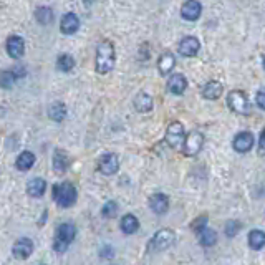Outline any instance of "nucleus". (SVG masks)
Returning <instances> with one entry per match:
<instances>
[{
    "label": "nucleus",
    "mask_w": 265,
    "mask_h": 265,
    "mask_svg": "<svg viewBox=\"0 0 265 265\" xmlns=\"http://www.w3.org/2000/svg\"><path fill=\"white\" fill-rule=\"evenodd\" d=\"M95 63H96V71L101 73V75L111 71L113 66H115V46L108 40H104V42H101L96 46Z\"/></svg>",
    "instance_id": "1"
},
{
    "label": "nucleus",
    "mask_w": 265,
    "mask_h": 265,
    "mask_svg": "<svg viewBox=\"0 0 265 265\" xmlns=\"http://www.w3.org/2000/svg\"><path fill=\"white\" fill-rule=\"evenodd\" d=\"M53 201L60 207H70L76 202V189L71 182H62L53 186Z\"/></svg>",
    "instance_id": "2"
},
{
    "label": "nucleus",
    "mask_w": 265,
    "mask_h": 265,
    "mask_svg": "<svg viewBox=\"0 0 265 265\" xmlns=\"http://www.w3.org/2000/svg\"><path fill=\"white\" fill-rule=\"evenodd\" d=\"M76 235V227L70 222H65L58 227L57 230V238L53 242V250L58 252V254H63V252L68 249V245L75 241Z\"/></svg>",
    "instance_id": "3"
},
{
    "label": "nucleus",
    "mask_w": 265,
    "mask_h": 265,
    "mask_svg": "<svg viewBox=\"0 0 265 265\" xmlns=\"http://www.w3.org/2000/svg\"><path fill=\"white\" fill-rule=\"evenodd\" d=\"M176 241V235L174 232L171 229H161L157 230L152 238L148 244V250L149 252H161V250H168L172 244Z\"/></svg>",
    "instance_id": "4"
},
{
    "label": "nucleus",
    "mask_w": 265,
    "mask_h": 265,
    "mask_svg": "<svg viewBox=\"0 0 265 265\" xmlns=\"http://www.w3.org/2000/svg\"><path fill=\"white\" fill-rule=\"evenodd\" d=\"M227 104L229 108L237 113V115H249V99L245 96V93L241 90H234L227 95Z\"/></svg>",
    "instance_id": "5"
},
{
    "label": "nucleus",
    "mask_w": 265,
    "mask_h": 265,
    "mask_svg": "<svg viewBox=\"0 0 265 265\" xmlns=\"http://www.w3.org/2000/svg\"><path fill=\"white\" fill-rule=\"evenodd\" d=\"M184 154L186 156H196L199 154V151L202 149V144H204V136H202V132H199V131H191L188 138H184Z\"/></svg>",
    "instance_id": "6"
},
{
    "label": "nucleus",
    "mask_w": 265,
    "mask_h": 265,
    "mask_svg": "<svg viewBox=\"0 0 265 265\" xmlns=\"http://www.w3.org/2000/svg\"><path fill=\"white\" fill-rule=\"evenodd\" d=\"M184 126L179 123V121H174L168 126V129H166V143H168L171 148H179L182 143H184Z\"/></svg>",
    "instance_id": "7"
},
{
    "label": "nucleus",
    "mask_w": 265,
    "mask_h": 265,
    "mask_svg": "<svg viewBox=\"0 0 265 265\" xmlns=\"http://www.w3.org/2000/svg\"><path fill=\"white\" fill-rule=\"evenodd\" d=\"M98 169L104 176L115 174V172H118V169H119V159H118V156L113 154V152H106V154H103L101 157H99Z\"/></svg>",
    "instance_id": "8"
},
{
    "label": "nucleus",
    "mask_w": 265,
    "mask_h": 265,
    "mask_svg": "<svg viewBox=\"0 0 265 265\" xmlns=\"http://www.w3.org/2000/svg\"><path fill=\"white\" fill-rule=\"evenodd\" d=\"M254 143H255L254 135L249 131H242L234 138V149L237 152H249L254 148Z\"/></svg>",
    "instance_id": "9"
},
{
    "label": "nucleus",
    "mask_w": 265,
    "mask_h": 265,
    "mask_svg": "<svg viewBox=\"0 0 265 265\" xmlns=\"http://www.w3.org/2000/svg\"><path fill=\"white\" fill-rule=\"evenodd\" d=\"M149 205H151V210L154 212V214H166L169 209V199L163 192H156V194H152L149 197Z\"/></svg>",
    "instance_id": "10"
},
{
    "label": "nucleus",
    "mask_w": 265,
    "mask_h": 265,
    "mask_svg": "<svg viewBox=\"0 0 265 265\" xmlns=\"http://www.w3.org/2000/svg\"><path fill=\"white\" fill-rule=\"evenodd\" d=\"M33 252V241L32 238H26L22 237L13 244V249H12V254L15 255L17 258H26L30 257Z\"/></svg>",
    "instance_id": "11"
},
{
    "label": "nucleus",
    "mask_w": 265,
    "mask_h": 265,
    "mask_svg": "<svg viewBox=\"0 0 265 265\" xmlns=\"http://www.w3.org/2000/svg\"><path fill=\"white\" fill-rule=\"evenodd\" d=\"M199 48H201V43L196 37H184L179 43V53L182 57H196Z\"/></svg>",
    "instance_id": "12"
},
{
    "label": "nucleus",
    "mask_w": 265,
    "mask_h": 265,
    "mask_svg": "<svg viewBox=\"0 0 265 265\" xmlns=\"http://www.w3.org/2000/svg\"><path fill=\"white\" fill-rule=\"evenodd\" d=\"M201 12H202V5L197 2V0H188L182 9H181V15L184 20H189V22H194L199 17H201Z\"/></svg>",
    "instance_id": "13"
},
{
    "label": "nucleus",
    "mask_w": 265,
    "mask_h": 265,
    "mask_svg": "<svg viewBox=\"0 0 265 265\" xmlns=\"http://www.w3.org/2000/svg\"><path fill=\"white\" fill-rule=\"evenodd\" d=\"M7 53L12 58H20L25 53V42L22 37L12 35L7 40Z\"/></svg>",
    "instance_id": "14"
},
{
    "label": "nucleus",
    "mask_w": 265,
    "mask_h": 265,
    "mask_svg": "<svg viewBox=\"0 0 265 265\" xmlns=\"http://www.w3.org/2000/svg\"><path fill=\"white\" fill-rule=\"evenodd\" d=\"M80 26V18L75 13H65L62 17V22H60V30H62L65 35H73Z\"/></svg>",
    "instance_id": "15"
},
{
    "label": "nucleus",
    "mask_w": 265,
    "mask_h": 265,
    "mask_svg": "<svg viewBox=\"0 0 265 265\" xmlns=\"http://www.w3.org/2000/svg\"><path fill=\"white\" fill-rule=\"evenodd\" d=\"M186 88H188V80H186L181 73H174V75L169 78L168 90L172 93V95H182Z\"/></svg>",
    "instance_id": "16"
},
{
    "label": "nucleus",
    "mask_w": 265,
    "mask_h": 265,
    "mask_svg": "<svg viewBox=\"0 0 265 265\" xmlns=\"http://www.w3.org/2000/svg\"><path fill=\"white\" fill-rule=\"evenodd\" d=\"M174 66H176V58L172 53H163V55L159 57L157 68H159V73H161L163 76L169 75V73L174 70Z\"/></svg>",
    "instance_id": "17"
},
{
    "label": "nucleus",
    "mask_w": 265,
    "mask_h": 265,
    "mask_svg": "<svg viewBox=\"0 0 265 265\" xmlns=\"http://www.w3.org/2000/svg\"><path fill=\"white\" fill-rule=\"evenodd\" d=\"M222 85L219 83V82H209V83H205V86L202 88V96L205 99H217V98H221L222 96Z\"/></svg>",
    "instance_id": "18"
},
{
    "label": "nucleus",
    "mask_w": 265,
    "mask_h": 265,
    "mask_svg": "<svg viewBox=\"0 0 265 265\" xmlns=\"http://www.w3.org/2000/svg\"><path fill=\"white\" fill-rule=\"evenodd\" d=\"M135 108L139 111V113H148L152 110V96L149 93H138V96L135 98Z\"/></svg>",
    "instance_id": "19"
},
{
    "label": "nucleus",
    "mask_w": 265,
    "mask_h": 265,
    "mask_svg": "<svg viewBox=\"0 0 265 265\" xmlns=\"http://www.w3.org/2000/svg\"><path fill=\"white\" fill-rule=\"evenodd\" d=\"M45 189H46V182L42 177H33L29 182V186H26V192H29V196L32 197H42Z\"/></svg>",
    "instance_id": "20"
},
{
    "label": "nucleus",
    "mask_w": 265,
    "mask_h": 265,
    "mask_svg": "<svg viewBox=\"0 0 265 265\" xmlns=\"http://www.w3.org/2000/svg\"><path fill=\"white\" fill-rule=\"evenodd\" d=\"M68 168V156L65 154V151L57 149L55 154H53V171L58 172V174H63Z\"/></svg>",
    "instance_id": "21"
},
{
    "label": "nucleus",
    "mask_w": 265,
    "mask_h": 265,
    "mask_svg": "<svg viewBox=\"0 0 265 265\" xmlns=\"http://www.w3.org/2000/svg\"><path fill=\"white\" fill-rule=\"evenodd\" d=\"M17 169L18 171H29L33 164H35V154L30 151H23L20 152L18 157H17Z\"/></svg>",
    "instance_id": "22"
},
{
    "label": "nucleus",
    "mask_w": 265,
    "mask_h": 265,
    "mask_svg": "<svg viewBox=\"0 0 265 265\" xmlns=\"http://www.w3.org/2000/svg\"><path fill=\"white\" fill-rule=\"evenodd\" d=\"M48 116L50 119H53V121H57V123H62L63 119L66 118V106L63 103H53L50 104V108H48Z\"/></svg>",
    "instance_id": "23"
},
{
    "label": "nucleus",
    "mask_w": 265,
    "mask_h": 265,
    "mask_svg": "<svg viewBox=\"0 0 265 265\" xmlns=\"http://www.w3.org/2000/svg\"><path fill=\"white\" fill-rule=\"evenodd\" d=\"M139 229V221L132 216V214H126L123 219H121V230L124 232V234H135V232H138Z\"/></svg>",
    "instance_id": "24"
},
{
    "label": "nucleus",
    "mask_w": 265,
    "mask_h": 265,
    "mask_svg": "<svg viewBox=\"0 0 265 265\" xmlns=\"http://www.w3.org/2000/svg\"><path fill=\"white\" fill-rule=\"evenodd\" d=\"M249 245L254 250H262L263 245H265V234H263V230H260V229L252 230L250 234H249Z\"/></svg>",
    "instance_id": "25"
},
{
    "label": "nucleus",
    "mask_w": 265,
    "mask_h": 265,
    "mask_svg": "<svg viewBox=\"0 0 265 265\" xmlns=\"http://www.w3.org/2000/svg\"><path fill=\"white\" fill-rule=\"evenodd\" d=\"M197 235H199V242H201V245H204V247H210V245H214L217 242V232L212 229L204 227Z\"/></svg>",
    "instance_id": "26"
},
{
    "label": "nucleus",
    "mask_w": 265,
    "mask_h": 265,
    "mask_svg": "<svg viewBox=\"0 0 265 265\" xmlns=\"http://www.w3.org/2000/svg\"><path fill=\"white\" fill-rule=\"evenodd\" d=\"M35 17L40 25H48L53 22V12H51V9H48V7H38L35 12Z\"/></svg>",
    "instance_id": "27"
},
{
    "label": "nucleus",
    "mask_w": 265,
    "mask_h": 265,
    "mask_svg": "<svg viewBox=\"0 0 265 265\" xmlns=\"http://www.w3.org/2000/svg\"><path fill=\"white\" fill-rule=\"evenodd\" d=\"M17 82V76L15 73L10 71V70H4L0 71V88H5V90H10L13 85Z\"/></svg>",
    "instance_id": "28"
},
{
    "label": "nucleus",
    "mask_w": 265,
    "mask_h": 265,
    "mask_svg": "<svg viewBox=\"0 0 265 265\" xmlns=\"http://www.w3.org/2000/svg\"><path fill=\"white\" fill-rule=\"evenodd\" d=\"M57 66L62 71H70L73 66H75V60L70 55H60L58 60H57Z\"/></svg>",
    "instance_id": "29"
},
{
    "label": "nucleus",
    "mask_w": 265,
    "mask_h": 265,
    "mask_svg": "<svg viewBox=\"0 0 265 265\" xmlns=\"http://www.w3.org/2000/svg\"><path fill=\"white\" fill-rule=\"evenodd\" d=\"M103 217L106 219H113L118 216V204L115 201H108L103 205V210H101Z\"/></svg>",
    "instance_id": "30"
},
{
    "label": "nucleus",
    "mask_w": 265,
    "mask_h": 265,
    "mask_svg": "<svg viewBox=\"0 0 265 265\" xmlns=\"http://www.w3.org/2000/svg\"><path fill=\"white\" fill-rule=\"evenodd\" d=\"M242 229V224L238 221H229L227 224H225V235L229 237H235L237 232Z\"/></svg>",
    "instance_id": "31"
},
{
    "label": "nucleus",
    "mask_w": 265,
    "mask_h": 265,
    "mask_svg": "<svg viewBox=\"0 0 265 265\" xmlns=\"http://www.w3.org/2000/svg\"><path fill=\"white\" fill-rule=\"evenodd\" d=\"M205 224H207V216L197 217V219H196V222L192 224V230L197 232V234H199V232H201V230L205 227Z\"/></svg>",
    "instance_id": "32"
},
{
    "label": "nucleus",
    "mask_w": 265,
    "mask_h": 265,
    "mask_svg": "<svg viewBox=\"0 0 265 265\" xmlns=\"http://www.w3.org/2000/svg\"><path fill=\"white\" fill-rule=\"evenodd\" d=\"M257 104H258V108H260V110L265 108V104H263V91L262 90L257 93Z\"/></svg>",
    "instance_id": "33"
},
{
    "label": "nucleus",
    "mask_w": 265,
    "mask_h": 265,
    "mask_svg": "<svg viewBox=\"0 0 265 265\" xmlns=\"http://www.w3.org/2000/svg\"><path fill=\"white\" fill-rule=\"evenodd\" d=\"M258 152L263 154V131L260 132V139H258Z\"/></svg>",
    "instance_id": "34"
}]
</instances>
